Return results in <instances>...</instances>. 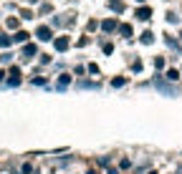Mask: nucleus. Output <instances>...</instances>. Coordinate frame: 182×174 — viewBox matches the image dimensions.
Masks as SVG:
<instances>
[{"label": "nucleus", "mask_w": 182, "mask_h": 174, "mask_svg": "<svg viewBox=\"0 0 182 174\" xmlns=\"http://www.w3.org/2000/svg\"><path fill=\"white\" fill-rule=\"evenodd\" d=\"M38 38L48 41V38H51V30H48V28H41V30H38Z\"/></svg>", "instance_id": "obj_1"}]
</instances>
